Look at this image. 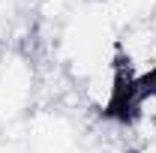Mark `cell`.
<instances>
[{"instance_id":"cell-1","label":"cell","mask_w":156,"mask_h":153,"mask_svg":"<svg viewBox=\"0 0 156 153\" xmlns=\"http://www.w3.org/2000/svg\"><path fill=\"white\" fill-rule=\"evenodd\" d=\"M36 69L24 51L0 54V132L24 126L36 111Z\"/></svg>"}]
</instances>
